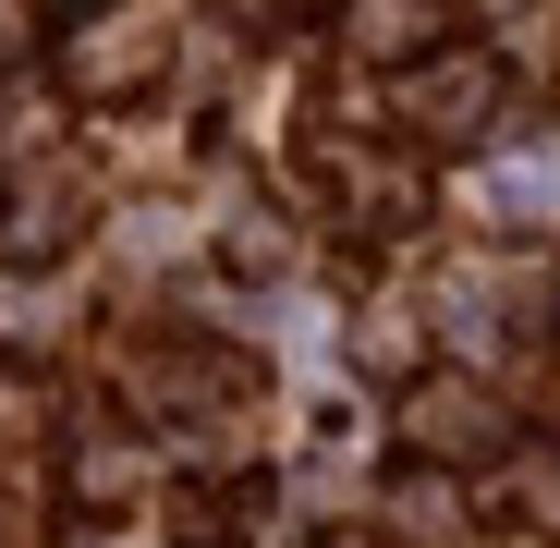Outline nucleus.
I'll return each mask as SVG.
<instances>
[{
	"instance_id": "nucleus-1",
	"label": "nucleus",
	"mask_w": 560,
	"mask_h": 548,
	"mask_svg": "<svg viewBox=\"0 0 560 548\" xmlns=\"http://www.w3.org/2000/svg\"><path fill=\"white\" fill-rule=\"evenodd\" d=\"M415 439H427V451H439V439L476 451V439H488V403H476V390H427V403H415Z\"/></svg>"
},
{
	"instance_id": "nucleus-2",
	"label": "nucleus",
	"mask_w": 560,
	"mask_h": 548,
	"mask_svg": "<svg viewBox=\"0 0 560 548\" xmlns=\"http://www.w3.org/2000/svg\"><path fill=\"white\" fill-rule=\"evenodd\" d=\"M135 61H147V13H110V37L85 49V85H122Z\"/></svg>"
},
{
	"instance_id": "nucleus-3",
	"label": "nucleus",
	"mask_w": 560,
	"mask_h": 548,
	"mask_svg": "<svg viewBox=\"0 0 560 548\" xmlns=\"http://www.w3.org/2000/svg\"><path fill=\"white\" fill-rule=\"evenodd\" d=\"M500 208H560V159H512L500 171Z\"/></svg>"
},
{
	"instance_id": "nucleus-4",
	"label": "nucleus",
	"mask_w": 560,
	"mask_h": 548,
	"mask_svg": "<svg viewBox=\"0 0 560 548\" xmlns=\"http://www.w3.org/2000/svg\"><path fill=\"white\" fill-rule=\"evenodd\" d=\"M353 25H365V49H415L439 13H402V0H390V13H353Z\"/></svg>"
},
{
	"instance_id": "nucleus-5",
	"label": "nucleus",
	"mask_w": 560,
	"mask_h": 548,
	"mask_svg": "<svg viewBox=\"0 0 560 548\" xmlns=\"http://www.w3.org/2000/svg\"><path fill=\"white\" fill-rule=\"evenodd\" d=\"M13 49H25V13H0V61H13Z\"/></svg>"
}]
</instances>
